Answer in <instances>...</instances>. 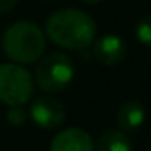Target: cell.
<instances>
[{"label":"cell","mask_w":151,"mask_h":151,"mask_svg":"<svg viewBox=\"0 0 151 151\" xmlns=\"http://www.w3.org/2000/svg\"><path fill=\"white\" fill-rule=\"evenodd\" d=\"M46 36L66 50H86L94 43L96 23L80 9H60L48 16Z\"/></svg>","instance_id":"cell-1"},{"label":"cell","mask_w":151,"mask_h":151,"mask_svg":"<svg viewBox=\"0 0 151 151\" xmlns=\"http://www.w3.org/2000/svg\"><path fill=\"white\" fill-rule=\"evenodd\" d=\"M30 119L43 130H55L66 119L64 105L50 96H41L30 105Z\"/></svg>","instance_id":"cell-5"},{"label":"cell","mask_w":151,"mask_h":151,"mask_svg":"<svg viewBox=\"0 0 151 151\" xmlns=\"http://www.w3.org/2000/svg\"><path fill=\"white\" fill-rule=\"evenodd\" d=\"M34 94L32 75L20 64H0V101L13 107L25 105Z\"/></svg>","instance_id":"cell-4"},{"label":"cell","mask_w":151,"mask_h":151,"mask_svg":"<svg viewBox=\"0 0 151 151\" xmlns=\"http://www.w3.org/2000/svg\"><path fill=\"white\" fill-rule=\"evenodd\" d=\"M135 36L144 46H149V43H151V16H142L137 22Z\"/></svg>","instance_id":"cell-10"},{"label":"cell","mask_w":151,"mask_h":151,"mask_svg":"<svg viewBox=\"0 0 151 151\" xmlns=\"http://www.w3.org/2000/svg\"><path fill=\"white\" fill-rule=\"evenodd\" d=\"M2 46L13 62L30 64L45 53L46 36L37 25L30 22H16L4 32Z\"/></svg>","instance_id":"cell-2"},{"label":"cell","mask_w":151,"mask_h":151,"mask_svg":"<svg viewBox=\"0 0 151 151\" xmlns=\"http://www.w3.org/2000/svg\"><path fill=\"white\" fill-rule=\"evenodd\" d=\"M93 139L82 128H66L57 133L50 144V151H93Z\"/></svg>","instance_id":"cell-7"},{"label":"cell","mask_w":151,"mask_h":151,"mask_svg":"<svg viewBox=\"0 0 151 151\" xmlns=\"http://www.w3.org/2000/svg\"><path fill=\"white\" fill-rule=\"evenodd\" d=\"M144 124V109L142 103L133 100L124 103L117 112V126L123 132H137Z\"/></svg>","instance_id":"cell-8"},{"label":"cell","mask_w":151,"mask_h":151,"mask_svg":"<svg viewBox=\"0 0 151 151\" xmlns=\"http://www.w3.org/2000/svg\"><path fill=\"white\" fill-rule=\"evenodd\" d=\"M6 119H7V123L13 124V126L23 124V123L27 121V112L23 110V105H13V107H9Z\"/></svg>","instance_id":"cell-11"},{"label":"cell","mask_w":151,"mask_h":151,"mask_svg":"<svg viewBox=\"0 0 151 151\" xmlns=\"http://www.w3.org/2000/svg\"><path fill=\"white\" fill-rule=\"evenodd\" d=\"M82 2H86V4H98V2H101V0H82Z\"/></svg>","instance_id":"cell-13"},{"label":"cell","mask_w":151,"mask_h":151,"mask_svg":"<svg viewBox=\"0 0 151 151\" xmlns=\"http://www.w3.org/2000/svg\"><path fill=\"white\" fill-rule=\"evenodd\" d=\"M18 0H0V13H7L16 6Z\"/></svg>","instance_id":"cell-12"},{"label":"cell","mask_w":151,"mask_h":151,"mask_svg":"<svg viewBox=\"0 0 151 151\" xmlns=\"http://www.w3.org/2000/svg\"><path fill=\"white\" fill-rule=\"evenodd\" d=\"M94 59L103 66H116L126 57V45L116 34H105L94 43Z\"/></svg>","instance_id":"cell-6"},{"label":"cell","mask_w":151,"mask_h":151,"mask_svg":"<svg viewBox=\"0 0 151 151\" xmlns=\"http://www.w3.org/2000/svg\"><path fill=\"white\" fill-rule=\"evenodd\" d=\"M75 78L73 60L60 52H52L43 57L36 68V84L45 93H60Z\"/></svg>","instance_id":"cell-3"},{"label":"cell","mask_w":151,"mask_h":151,"mask_svg":"<svg viewBox=\"0 0 151 151\" xmlns=\"http://www.w3.org/2000/svg\"><path fill=\"white\" fill-rule=\"evenodd\" d=\"M93 151H133V144L123 130H110L94 142Z\"/></svg>","instance_id":"cell-9"}]
</instances>
